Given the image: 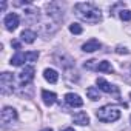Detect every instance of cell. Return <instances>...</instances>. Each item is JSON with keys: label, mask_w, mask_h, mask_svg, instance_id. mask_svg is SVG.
Wrapping results in <instances>:
<instances>
[{"label": "cell", "mask_w": 131, "mask_h": 131, "mask_svg": "<svg viewBox=\"0 0 131 131\" xmlns=\"http://www.w3.org/2000/svg\"><path fill=\"white\" fill-rule=\"evenodd\" d=\"M97 60H88L86 63H85V68H88V70H93V68H97Z\"/></svg>", "instance_id": "21"}, {"label": "cell", "mask_w": 131, "mask_h": 131, "mask_svg": "<svg viewBox=\"0 0 131 131\" xmlns=\"http://www.w3.org/2000/svg\"><path fill=\"white\" fill-rule=\"evenodd\" d=\"M74 14H76L82 22H86V23H97V22H100V19H102L100 9H99L94 3H86V2L76 3V5H74Z\"/></svg>", "instance_id": "1"}, {"label": "cell", "mask_w": 131, "mask_h": 131, "mask_svg": "<svg viewBox=\"0 0 131 131\" xmlns=\"http://www.w3.org/2000/svg\"><path fill=\"white\" fill-rule=\"evenodd\" d=\"M100 48H102V45H100V42L96 40V39H91V40H88L86 43L82 45V49H83L85 52H94V51H97V49H100Z\"/></svg>", "instance_id": "11"}, {"label": "cell", "mask_w": 131, "mask_h": 131, "mask_svg": "<svg viewBox=\"0 0 131 131\" xmlns=\"http://www.w3.org/2000/svg\"><path fill=\"white\" fill-rule=\"evenodd\" d=\"M96 83H97V86H99L100 91L108 93V94H116V96L119 97V88L114 86V85H111V83H108L103 77H99V79L96 80Z\"/></svg>", "instance_id": "6"}, {"label": "cell", "mask_w": 131, "mask_h": 131, "mask_svg": "<svg viewBox=\"0 0 131 131\" xmlns=\"http://www.w3.org/2000/svg\"><path fill=\"white\" fill-rule=\"evenodd\" d=\"M11 45H13L16 49H22V43H20V42H17V40H13V42H11Z\"/></svg>", "instance_id": "23"}, {"label": "cell", "mask_w": 131, "mask_h": 131, "mask_svg": "<svg viewBox=\"0 0 131 131\" xmlns=\"http://www.w3.org/2000/svg\"><path fill=\"white\" fill-rule=\"evenodd\" d=\"M36 37H37V34H36L34 31H31V29H23L22 34H20V39H22L25 43H34Z\"/></svg>", "instance_id": "14"}, {"label": "cell", "mask_w": 131, "mask_h": 131, "mask_svg": "<svg viewBox=\"0 0 131 131\" xmlns=\"http://www.w3.org/2000/svg\"><path fill=\"white\" fill-rule=\"evenodd\" d=\"M37 57H39V52H37V51H29V52H26V60H28V62H36Z\"/></svg>", "instance_id": "20"}, {"label": "cell", "mask_w": 131, "mask_h": 131, "mask_svg": "<svg viewBox=\"0 0 131 131\" xmlns=\"http://www.w3.org/2000/svg\"><path fill=\"white\" fill-rule=\"evenodd\" d=\"M46 14H48V17H51V19H56V22H59L60 19H63V13H62V9H60V6L57 5V3H49V5H46Z\"/></svg>", "instance_id": "8"}, {"label": "cell", "mask_w": 131, "mask_h": 131, "mask_svg": "<svg viewBox=\"0 0 131 131\" xmlns=\"http://www.w3.org/2000/svg\"><path fill=\"white\" fill-rule=\"evenodd\" d=\"M17 119V111L13 106H5L2 110V116H0V120H2L3 125H9Z\"/></svg>", "instance_id": "5"}, {"label": "cell", "mask_w": 131, "mask_h": 131, "mask_svg": "<svg viewBox=\"0 0 131 131\" xmlns=\"http://www.w3.org/2000/svg\"><path fill=\"white\" fill-rule=\"evenodd\" d=\"M42 99H43V103H45V105L51 106V105L56 103V100H57V94L52 93V91H46V90H43V91H42Z\"/></svg>", "instance_id": "12"}, {"label": "cell", "mask_w": 131, "mask_h": 131, "mask_svg": "<svg viewBox=\"0 0 131 131\" xmlns=\"http://www.w3.org/2000/svg\"><path fill=\"white\" fill-rule=\"evenodd\" d=\"M25 62H28L26 60V52H17V54H14L13 57H11V65H13V67H20V65H23Z\"/></svg>", "instance_id": "13"}, {"label": "cell", "mask_w": 131, "mask_h": 131, "mask_svg": "<svg viewBox=\"0 0 131 131\" xmlns=\"http://www.w3.org/2000/svg\"><path fill=\"white\" fill-rule=\"evenodd\" d=\"M0 90H2V94H11L14 91V76L11 73H2V76H0Z\"/></svg>", "instance_id": "3"}, {"label": "cell", "mask_w": 131, "mask_h": 131, "mask_svg": "<svg viewBox=\"0 0 131 131\" xmlns=\"http://www.w3.org/2000/svg\"><path fill=\"white\" fill-rule=\"evenodd\" d=\"M96 70H97V71H102V73H113V71H114L113 65H111L110 62H106V60H103V62H99Z\"/></svg>", "instance_id": "16"}, {"label": "cell", "mask_w": 131, "mask_h": 131, "mask_svg": "<svg viewBox=\"0 0 131 131\" xmlns=\"http://www.w3.org/2000/svg\"><path fill=\"white\" fill-rule=\"evenodd\" d=\"M43 77H45V80L49 82V83H56V82L59 80V74H57V71L49 70V68L43 71Z\"/></svg>", "instance_id": "15"}, {"label": "cell", "mask_w": 131, "mask_h": 131, "mask_svg": "<svg viewBox=\"0 0 131 131\" xmlns=\"http://www.w3.org/2000/svg\"><path fill=\"white\" fill-rule=\"evenodd\" d=\"M86 96L91 100H99L100 99V90L96 86H90V88H86Z\"/></svg>", "instance_id": "17"}, {"label": "cell", "mask_w": 131, "mask_h": 131, "mask_svg": "<svg viewBox=\"0 0 131 131\" xmlns=\"http://www.w3.org/2000/svg\"><path fill=\"white\" fill-rule=\"evenodd\" d=\"M3 23H5V28H6L8 31H14V29H17V26H19V23H20V19H19V16H17L16 13H11V14H8V16L5 17Z\"/></svg>", "instance_id": "7"}, {"label": "cell", "mask_w": 131, "mask_h": 131, "mask_svg": "<svg viewBox=\"0 0 131 131\" xmlns=\"http://www.w3.org/2000/svg\"><path fill=\"white\" fill-rule=\"evenodd\" d=\"M116 52L117 54H128V49L126 48H122V46H117L116 48Z\"/></svg>", "instance_id": "22"}, {"label": "cell", "mask_w": 131, "mask_h": 131, "mask_svg": "<svg viewBox=\"0 0 131 131\" xmlns=\"http://www.w3.org/2000/svg\"><path fill=\"white\" fill-rule=\"evenodd\" d=\"M0 8H2V11L6 8V2H2V3H0Z\"/></svg>", "instance_id": "24"}, {"label": "cell", "mask_w": 131, "mask_h": 131, "mask_svg": "<svg viewBox=\"0 0 131 131\" xmlns=\"http://www.w3.org/2000/svg\"><path fill=\"white\" fill-rule=\"evenodd\" d=\"M119 17H120L123 22H128V20H131V11H128V9H122V11L119 13Z\"/></svg>", "instance_id": "19"}, {"label": "cell", "mask_w": 131, "mask_h": 131, "mask_svg": "<svg viewBox=\"0 0 131 131\" xmlns=\"http://www.w3.org/2000/svg\"><path fill=\"white\" fill-rule=\"evenodd\" d=\"M42 131H52V128H43Z\"/></svg>", "instance_id": "26"}, {"label": "cell", "mask_w": 131, "mask_h": 131, "mask_svg": "<svg viewBox=\"0 0 131 131\" xmlns=\"http://www.w3.org/2000/svg\"><path fill=\"white\" fill-rule=\"evenodd\" d=\"M129 70H131V67H129Z\"/></svg>", "instance_id": "27"}, {"label": "cell", "mask_w": 131, "mask_h": 131, "mask_svg": "<svg viewBox=\"0 0 131 131\" xmlns=\"http://www.w3.org/2000/svg\"><path fill=\"white\" fill-rule=\"evenodd\" d=\"M34 74H36V70H34L32 65H28V67H25V68L22 70V73L19 74V80H20V83H22V85H28V83H31L32 79H34Z\"/></svg>", "instance_id": "4"}, {"label": "cell", "mask_w": 131, "mask_h": 131, "mask_svg": "<svg viewBox=\"0 0 131 131\" xmlns=\"http://www.w3.org/2000/svg\"><path fill=\"white\" fill-rule=\"evenodd\" d=\"M65 102H67L70 106H82L83 105V100L80 99L79 94H74V93H68V94H65Z\"/></svg>", "instance_id": "9"}, {"label": "cell", "mask_w": 131, "mask_h": 131, "mask_svg": "<svg viewBox=\"0 0 131 131\" xmlns=\"http://www.w3.org/2000/svg\"><path fill=\"white\" fill-rule=\"evenodd\" d=\"M96 116L100 122H116L120 117V110L114 105H105L96 111Z\"/></svg>", "instance_id": "2"}, {"label": "cell", "mask_w": 131, "mask_h": 131, "mask_svg": "<svg viewBox=\"0 0 131 131\" xmlns=\"http://www.w3.org/2000/svg\"><path fill=\"white\" fill-rule=\"evenodd\" d=\"M62 131H74V128H65V129H62Z\"/></svg>", "instance_id": "25"}, {"label": "cell", "mask_w": 131, "mask_h": 131, "mask_svg": "<svg viewBox=\"0 0 131 131\" xmlns=\"http://www.w3.org/2000/svg\"><path fill=\"white\" fill-rule=\"evenodd\" d=\"M73 122H74L76 125L85 126V125L90 123V117H88V114H86L85 111H79V113H76V114L73 116Z\"/></svg>", "instance_id": "10"}, {"label": "cell", "mask_w": 131, "mask_h": 131, "mask_svg": "<svg viewBox=\"0 0 131 131\" xmlns=\"http://www.w3.org/2000/svg\"><path fill=\"white\" fill-rule=\"evenodd\" d=\"M70 31H71L73 34H82L83 28H82L79 23H71V25H70Z\"/></svg>", "instance_id": "18"}]
</instances>
